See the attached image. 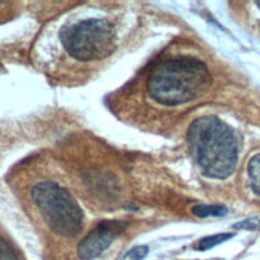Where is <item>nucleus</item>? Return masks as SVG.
I'll use <instances>...</instances> for the list:
<instances>
[{
  "instance_id": "1",
  "label": "nucleus",
  "mask_w": 260,
  "mask_h": 260,
  "mask_svg": "<svg viewBox=\"0 0 260 260\" xmlns=\"http://www.w3.org/2000/svg\"><path fill=\"white\" fill-rule=\"evenodd\" d=\"M187 142L197 165L206 176L225 179L235 171L240 139L227 123L216 117H201L188 128Z\"/></svg>"
},
{
  "instance_id": "2",
  "label": "nucleus",
  "mask_w": 260,
  "mask_h": 260,
  "mask_svg": "<svg viewBox=\"0 0 260 260\" xmlns=\"http://www.w3.org/2000/svg\"><path fill=\"white\" fill-rule=\"evenodd\" d=\"M211 82L205 62L188 56H177L155 67L147 80V89L156 103L180 106L201 96L211 86Z\"/></svg>"
},
{
  "instance_id": "3",
  "label": "nucleus",
  "mask_w": 260,
  "mask_h": 260,
  "mask_svg": "<svg viewBox=\"0 0 260 260\" xmlns=\"http://www.w3.org/2000/svg\"><path fill=\"white\" fill-rule=\"evenodd\" d=\"M32 200L48 227L61 236H75L83 227V212L75 198L54 182L34 185Z\"/></svg>"
},
{
  "instance_id": "4",
  "label": "nucleus",
  "mask_w": 260,
  "mask_h": 260,
  "mask_svg": "<svg viewBox=\"0 0 260 260\" xmlns=\"http://www.w3.org/2000/svg\"><path fill=\"white\" fill-rule=\"evenodd\" d=\"M61 42L66 51L75 59H104L115 48V27L103 18L83 19L64 27Z\"/></svg>"
},
{
  "instance_id": "5",
  "label": "nucleus",
  "mask_w": 260,
  "mask_h": 260,
  "mask_svg": "<svg viewBox=\"0 0 260 260\" xmlns=\"http://www.w3.org/2000/svg\"><path fill=\"white\" fill-rule=\"evenodd\" d=\"M126 229L125 222H101L78 243L77 252L82 260H93L114 243L117 236Z\"/></svg>"
},
{
  "instance_id": "6",
  "label": "nucleus",
  "mask_w": 260,
  "mask_h": 260,
  "mask_svg": "<svg viewBox=\"0 0 260 260\" xmlns=\"http://www.w3.org/2000/svg\"><path fill=\"white\" fill-rule=\"evenodd\" d=\"M247 177L252 191L260 197V153L254 155L247 163Z\"/></svg>"
},
{
  "instance_id": "7",
  "label": "nucleus",
  "mask_w": 260,
  "mask_h": 260,
  "mask_svg": "<svg viewBox=\"0 0 260 260\" xmlns=\"http://www.w3.org/2000/svg\"><path fill=\"white\" fill-rule=\"evenodd\" d=\"M191 212L197 217H220L227 214V208L225 206H208V205H200L191 208Z\"/></svg>"
},
{
  "instance_id": "8",
  "label": "nucleus",
  "mask_w": 260,
  "mask_h": 260,
  "mask_svg": "<svg viewBox=\"0 0 260 260\" xmlns=\"http://www.w3.org/2000/svg\"><path fill=\"white\" fill-rule=\"evenodd\" d=\"M233 235L230 233H220V235H212V236H205L203 240H200L197 243V249L198 251H208V249H212L214 246H219L222 244L223 241H229Z\"/></svg>"
},
{
  "instance_id": "9",
  "label": "nucleus",
  "mask_w": 260,
  "mask_h": 260,
  "mask_svg": "<svg viewBox=\"0 0 260 260\" xmlns=\"http://www.w3.org/2000/svg\"><path fill=\"white\" fill-rule=\"evenodd\" d=\"M149 254V246H134L126 254H123L118 260H142Z\"/></svg>"
},
{
  "instance_id": "10",
  "label": "nucleus",
  "mask_w": 260,
  "mask_h": 260,
  "mask_svg": "<svg viewBox=\"0 0 260 260\" xmlns=\"http://www.w3.org/2000/svg\"><path fill=\"white\" fill-rule=\"evenodd\" d=\"M0 260H19L5 240L0 238Z\"/></svg>"
},
{
  "instance_id": "11",
  "label": "nucleus",
  "mask_w": 260,
  "mask_h": 260,
  "mask_svg": "<svg viewBox=\"0 0 260 260\" xmlns=\"http://www.w3.org/2000/svg\"><path fill=\"white\" fill-rule=\"evenodd\" d=\"M236 229H246V230H254V229H260V219H249V220H244L235 225Z\"/></svg>"
},
{
  "instance_id": "12",
  "label": "nucleus",
  "mask_w": 260,
  "mask_h": 260,
  "mask_svg": "<svg viewBox=\"0 0 260 260\" xmlns=\"http://www.w3.org/2000/svg\"><path fill=\"white\" fill-rule=\"evenodd\" d=\"M257 5H258V7H260V0H258V2H257Z\"/></svg>"
}]
</instances>
